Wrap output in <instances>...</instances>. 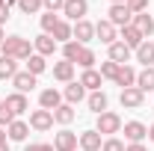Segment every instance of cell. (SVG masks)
<instances>
[{
	"label": "cell",
	"instance_id": "obj_40",
	"mask_svg": "<svg viewBox=\"0 0 154 151\" xmlns=\"http://www.w3.org/2000/svg\"><path fill=\"white\" fill-rule=\"evenodd\" d=\"M24 151H54V145H48V142H33V145H27Z\"/></svg>",
	"mask_w": 154,
	"mask_h": 151
},
{
	"label": "cell",
	"instance_id": "obj_23",
	"mask_svg": "<svg viewBox=\"0 0 154 151\" xmlns=\"http://www.w3.org/2000/svg\"><path fill=\"white\" fill-rule=\"evenodd\" d=\"M134 27L148 39V36L154 33V18H151V15H145V12H139V15H134Z\"/></svg>",
	"mask_w": 154,
	"mask_h": 151
},
{
	"label": "cell",
	"instance_id": "obj_15",
	"mask_svg": "<svg viewBox=\"0 0 154 151\" xmlns=\"http://www.w3.org/2000/svg\"><path fill=\"white\" fill-rule=\"evenodd\" d=\"M116 86H122V89H131V86H136V71L131 68V65H119Z\"/></svg>",
	"mask_w": 154,
	"mask_h": 151
},
{
	"label": "cell",
	"instance_id": "obj_9",
	"mask_svg": "<svg viewBox=\"0 0 154 151\" xmlns=\"http://www.w3.org/2000/svg\"><path fill=\"white\" fill-rule=\"evenodd\" d=\"M145 136H148V128H145L142 122H128V125H125V139H128V142H142Z\"/></svg>",
	"mask_w": 154,
	"mask_h": 151
},
{
	"label": "cell",
	"instance_id": "obj_38",
	"mask_svg": "<svg viewBox=\"0 0 154 151\" xmlns=\"http://www.w3.org/2000/svg\"><path fill=\"white\" fill-rule=\"evenodd\" d=\"M128 9H131L134 15H139V12L148 9V0H128Z\"/></svg>",
	"mask_w": 154,
	"mask_h": 151
},
{
	"label": "cell",
	"instance_id": "obj_26",
	"mask_svg": "<svg viewBox=\"0 0 154 151\" xmlns=\"http://www.w3.org/2000/svg\"><path fill=\"white\" fill-rule=\"evenodd\" d=\"M51 36H54V42H71L74 39V33H71V24H65V21H57V27L51 30Z\"/></svg>",
	"mask_w": 154,
	"mask_h": 151
},
{
	"label": "cell",
	"instance_id": "obj_43",
	"mask_svg": "<svg viewBox=\"0 0 154 151\" xmlns=\"http://www.w3.org/2000/svg\"><path fill=\"white\" fill-rule=\"evenodd\" d=\"M15 3H18V0H0V6H6V9H12Z\"/></svg>",
	"mask_w": 154,
	"mask_h": 151
},
{
	"label": "cell",
	"instance_id": "obj_46",
	"mask_svg": "<svg viewBox=\"0 0 154 151\" xmlns=\"http://www.w3.org/2000/svg\"><path fill=\"white\" fill-rule=\"evenodd\" d=\"M3 42H6V33H3V27H0V45H3Z\"/></svg>",
	"mask_w": 154,
	"mask_h": 151
},
{
	"label": "cell",
	"instance_id": "obj_5",
	"mask_svg": "<svg viewBox=\"0 0 154 151\" xmlns=\"http://www.w3.org/2000/svg\"><path fill=\"white\" fill-rule=\"evenodd\" d=\"M30 128L38 131V133L51 131V128H54V113H51V110H33V113H30Z\"/></svg>",
	"mask_w": 154,
	"mask_h": 151
},
{
	"label": "cell",
	"instance_id": "obj_3",
	"mask_svg": "<svg viewBox=\"0 0 154 151\" xmlns=\"http://www.w3.org/2000/svg\"><path fill=\"white\" fill-rule=\"evenodd\" d=\"M98 133H119L122 131V119H119V113H101L98 116V125H95Z\"/></svg>",
	"mask_w": 154,
	"mask_h": 151
},
{
	"label": "cell",
	"instance_id": "obj_19",
	"mask_svg": "<svg viewBox=\"0 0 154 151\" xmlns=\"http://www.w3.org/2000/svg\"><path fill=\"white\" fill-rule=\"evenodd\" d=\"M54 77H57L59 83H71V77H74V62H68V59H62L54 65Z\"/></svg>",
	"mask_w": 154,
	"mask_h": 151
},
{
	"label": "cell",
	"instance_id": "obj_2",
	"mask_svg": "<svg viewBox=\"0 0 154 151\" xmlns=\"http://www.w3.org/2000/svg\"><path fill=\"white\" fill-rule=\"evenodd\" d=\"M107 15H110V24H113V27H128V24H134V12H131V9H128V3H110V12H107Z\"/></svg>",
	"mask_w": 154,
	"mask_h": 151
},
{
	"label": "cell",
	"instance_id": "obj_48",
	"mask_svg": "<svg viewBox=\"0 0 154 151\" xmlns=\"http://www.w3.org/2000/svg\"><path fill=\"white\" fill-rule=\"evenodd\" d=\"M110 3H128V0H110Z\"/></svg>",
	"mask_w": 154,
	"mask_h": 151
},
{
	"label": "cell",
	"instance_id": "obj_33",
	"mask_svg": "<svg viewBox=\"0 0 154 151\" xmlns=\"http://www.w3.org/2000/svg\"><path fill=\"white\" fill-rule=\"evenodd\" d=\"M18 9L24 15H36L38 9H42V0H18Z\"/></svg>",
	"mask_w": 154,
	"mask_h": 151
},
{
	"label": "cell",
	"instance_id": "obj_10",
	"mask_svg": "<svg viewBox=\"0 0 154 151\" xmlns=\"http://www.w3.org/2000/svg\"><path fill=\"white\" fill-rule=\"evenodd\" d=\"M122 42H125V45H128L131 51H136V48H139V45L145 42V36H142V33L136 30L134 24H128V27H122Z\"/></svg>",
	"mask_w": 154,
	"mask_h": 151
},
{
	"label": "cell",
	"instance_id": "obj_42",
	"mask_svg": "<svg viewBox=\"0 0 154 151\" xmlns=\"http://www.w3.org/2000/svg\"><path fill=\"white\" fill-rule=\"evenodd\" d=\"M6 21H9V9H6V6H0V24H6Z\"/></svg>",
	"mask_w": 154,
	"mask_h": 151
},
{
	"label": "cell",
	"instance_id": "obj_25",
	"mask_svg": "<svg viewBox=\"0 0 154 151\" xmlns=\"http://www.w3.org/2000/svg\"><path fill=\"white\" fill-rule=\"evenodd\" d=\"M54 122L57 125H71L74 122V107L71 104H59L57 110H54Z\"/></svg>",
	"mask_w": 154,
	"mask_h": 151
},
{
	"label": "cell",
	"instance_id": "obj_8",
	"mask_svg": "<svg viewBox=\"0 0 154 151\" xmlns=\"http://www.w3.org/2000/svg\"><path fill=\"white\" fill-rule=\"evenodd\" d=\"M71 33H74V39L80 42V45H86V42H92L95 39V24H89V21H77L74 27H71Z\"/></svg>",
	"mask_w": 154,
	"mask_h": 151
},
{
	"label": "cell",
	"instance_id": "obj_4",
	"mask_svg": "<svg viewBox=\"0 0 154 151\" xmlns=\"http://www.w3.org/2000/svg\"><path fill=\"white\" fill-rule=\"evenodd\" d=\"M119 101H122V107H125V110H139V107H142V101H145V92H142V89H136V86H131V89H122Z\"/></svg>",
	"mask_w": 154,
	"mask_h": 151
},
{
	"label": "cell",
	"instance_id": "obj_34",
	"mask_svg": "<svg viewBox=\"0 0 154 151\" xmlns=\"http://www.w3.org/2000/svg\"><path fill=\"white\" fill-rule=\"evenodd\" d=\"M116 74H119V62H113V59L101 62V77H107V80H116Z\"/></svg>",
	"mask_w": 154,
	"mask_h": 151
},
{
	"label": "cell",
	"instance_id": "obj_37",
	"mask_svg": "<svg viewBox=\"0 0 154 151\" xmlns=\"http://www.w3.org/2000/svg\"><path fill=\"white\" fill-rule=\"evenodd\" d=\"M101 151H125V142H122V139H116V136H110V139H104Z\"/></svg>",
	"mask_w": 154,
	"mask_h": 151
},
{
	"label": "cell",
	"instance_id": "obj_31",
	"mask_svg": "<svg viewBox=\"0 0 154 151\" xmlns=\"http://www.w3.org/2000/svg\"><path fill=\"white\" fill-rule=\"evenodd\" d=\"M45 68H48V62H45V57H38V54H33V57L27 59V71H30V74H42V71H45Z\"/></svg>",
	"mask_w": 154,
	"mask_h": 151
},
{
	"label": "cell",
	"instance_id": "obj_22",
	"mask_svg": "<svg viewBox=\"0 0 154 151\" xmlns=\"http://www.w3.org/2000/svg\"><path fill=\"white\" fill-rule=\"evenodd\" d=\"M101 71H95V68H86L83 71V77H80V83H83V89H92V92H98L101 89Z\"/></svg>",
	"mask_w": 154,
	"mask_h": 151
},
{
	"label": "cell",
	"instance_id": "obj_41",
	"mask_svg": "<svg viewBox=\"0 0 154 151\" xmlns=\"http://www.w3.org/2000/svg\"><path fill=\"white\" fill-rule=\"evenodd\" d=\"M125 151H148V148H145L142 142H131V145H128V148H125Z\"/></svg>",
	"mask_w": 154,
	"mask_h": 151
},
{
	"label": "cell",
	"instance_id": "obj_28",
	"mask_svg": "<svg viewBox=\"0 0 154 151\" xmlns=\"http://www.w3.org/2000/svg\"><path fill=\"white\" fill-rule=\"evenodd\" d=\"M136 89H142V92L154 89V65L151 68H142V71L136 74Z\"/></svg>",
	"mask_w": 154,
	"mask_h": 151
},
{
	"label": "cell",
	"instance_id": "obj_32",
	"mask_svg": "<svg viewBox=\"0 0 154 151\" xmlns=\"http://www.w3.org/2000/svg\"><path fill=\"white\" fill-rule=\"evenodd\" d=\"M74 65H80V68H92V65H95V54H92L89 48H83V51H80V57H77V62H74Z\"/></svg>",
	"mask_w": 154,
	"mask_h": 151
},
{
	"label": "cell",
	"instance_id": "obj_6",
	"mask_svg": "<svg viewBox=\"0 0 154 151\" xmlns=\"http://www.w3.org/2000/svg\"><path fill=\"white\" fill-rule=\"evenodd\" d=\"M62 12H65V15H68V18L77 24V21L86 18V12H89V0H65Z\"/></svg>",
	"mask_w": 154,
	"mask_h": 151
},
{
	"label": "cell",
	"instance_id": "obj_18",
	"mask_svg": "<svg viewBox=\"0 0 154 151\" xmlns=\"http://www.w3.org/2000/svg\"><path fill=\"white\" fill-rule=\"evenodd\" d=\"M6 107L12 110L15 116H21V113H27V95H21V92H12V95H6Z\"/></svg>",
	"mask_w": 154,
	"mask_h": 151
},
{
	"label": "cell",
	"instance_id": "obj_21",
	"mask_svg": "<svg viewBox=\"0 0 154 151\" xmlns=\"http://www.w3.org/2000/svg\"><path fill=\"white\" fill-rule=\"evenodd\" d=\"M95 36L104 42V45H113L116 42V27L110 24V21H98L95 24Z\"/></svg>",
	"mask_w": 154,
	"mask_h": 151
},
{
	"label": "cell",
	"instance_id": "obj_16",
	"mask_svg": "<svg viewBox=\"0 0 154 151\" xmlns=\"http://www.w3.org/2000/svg\"><path fill=\"white\" fill-rule=\"evenodd\" d=\"M27 133H30V125H27V122H18V119L6 128V136H9L12 142H24V139H27Z\"/></svg>",
	"mask_w": 154,
	"mask_h": 151
},
{
	"label": "cell",
	"instance_id": "obj_35",
	"mask_svg": "<svg viewBox=\"0 0 154 151\" xmlns=\"http://www.w3.org/2000/svg\"><path fill=\"white\" fill-rule=\"evenodd\" d=\"M12 122H15V113L6 107V101H0V128H9Z\"/></svg>",
	"mask_w": 154,
	"mask_h": 151
},
{
	"label": "cell",
	"instance_id": "obj_7",
	"mask_svg": "<svg viewBox=\"0 0 154 151\" xmlns=\"http://www.w3.org/2000/svg\"><path fill=\"white\" fill-rule=\"evenodd\" d=\"M77 142H80V136L71 131H59L54 136V151H77Z\"/></svg>",
	"mask_w": 154,
	"mask_h": 151
},
{
	"label": "cell",
	"instance_id": "obj_14",
	"mask_svg": "<svg viewBox=\"0 0 154 151\" xmlns=\"http://www.w3.org/2000/svg\"><path fill=\"white\" fill-rule=\"evenodd\" d=\"M38 104H42V110H51V113H54L59 104H62V95H59L57 89H45V92L38 95Z\"/></svg>",
	"mask_w": 154,
	"mask_h": 151
},
{
	"label": "cell",
	"instance_id": "obj_17",
	"mask_svg": "<svg viewBox=\"0 0 154 151\" xmlns=\"http://www.w3.org/2000/svg\"><path fill=\"white\" fill-rule=\"evenodd\" d=\"M54 51H57V42H54V36H48V33L36 36V54H38V57H51Z\"/></svg>",
	"mask_w": 154,
	"mask_h": 151
},
{
	"label": "cell",
	"instance_id": "obj_1",
	"mask_svg": "<svg viewBox=\"0 0 154 151\" xmlns=\"http://www.w3.org/2000/svg\"><path fill=\"white\" fill-rule=\"evenodd\" d=\"M0 51H3V57H12V59H30L33 54H30V42L21 36H6V42L0 45Z\"/></svg>",
	"mask_w": 154,
	"mask_h": 151
},
{
	"label": "cell",
	"instance_id": "obj_12",
	"mask_svg": "<svg viewBox=\"0 0 154 151\" xmlns=\"http://www.w3.org/2000/svg\"><path fill=\"white\" fill-rule=\"evenodd\" d=\"M110 59L119 62V65H128V62H131V48H128L125 42H113V45H110Z\"/></svg>",
	"mask_w": 154,
	"mask_h": 151
},
{
	"label": "cell",
	"instance_id": "obj_44",
	"mask_svg": "<svg viewBox=\"0 0 154 151\" xmlns=\"http://www.w3.org/2000/svg\"><path fill=\"white\" fill-rule=\"evenodd\" d=\"M3 142H6V131L0 128V145H3Z\"/></svg>",
	"mask_w": 154,
	"mask_h": 151
},
{
	"label": "cell",
	"instance_id": "obj_11",
	"mask_svg": "<svg viewBox=\"0 0 154 151\" xmlns=\"http://www.w3.org/2000/svg\"><path fill=\"white\" fill-rule=\"evenodd\" d=\"M101 133L98 131H83L80 133V151H101Z\"/></svg>",
	"mask_w": 154,
	"mask_h": 151
},
{
	"label": "cell",
	"instance_id": "obj_30",
	"mask_svg": "<svg viewBox=\"0 0 154 151\" xmlns=\"http://www.w3.org/2000/svg\"><path fill=\"white\" fill-rule=\"evenodd\" d=\"M80 51H83V45H80V42H74V39L62 45V57L68 59V62H77V57H80Z\"/></svg>",
	"mask_w": 154,
	"mask_h": 151
},
{
	"label": "cell",
	"instance_id": "obj_45",
	"mask_svg": "<svg viewBox=\"0 0 154 151\" xmlns=\"http://www.w3.org/2000/svg\"><path fill=\"white\" fill-rule=\"evenodd\" d=\"M148 139H151V142H154V125H151V128H148Z\"/></svg>",
	"mask_w": 154,
	"mask_h": 151
},
{
	"label": "cell",
	"instance_id": "obj_36",
	"mask_svg": "<svg viewBox=\"0 0 154 151\" xmlns=\"http://www.w3.org/2000/svg\"><path fill=\"white\" fill-rule=\"evenodd\" d=\"M57 15H54V12H45V15H42V30H45V33H48V36H51V30H54V27H57Z\"/></svg>",
	"mask_w": 154,
	"mask_h": 151
},
{
	"label": "cell",
	"instance_id": "obj_20",
	"mask_svg": "<svg viewBox=\"0 0 154 151\" xmlns=\"http://www.w3.org/2000/svg\"><path fill=\"white\" fill-rule=\"evenodd\" d=\"M136 59H139L145 68H151V65H154V42H148V39H145V42L136 48Z\"/></svg>",
	"mask_w": 154,
	"mask_h": 151
},
{
	"label": "cell",
	"instance_id": "obj_24",
	"mask_svg": "<svg viewBox=\"0 0 154 151\" xmlns=\"http://www.w3.org/2000/svg\"><path fill=\"white\" fill-rule=\"evenodd\" d=\"M15 74H18V59L0 57V80H12Z\"/></svg>",
	"mask_w": 154,
	"mask_h": 151
},
{
	"label": "cell",
	"instance_id": "obj_27",
	"mask_svg": "<svg viewBox=\"0 0 154 151\" xmlns=\"http://www.w3.org/2000/svg\"><path fill=\"white\" fill-rule=\"evenodd\" d=\"M83 95H86V89H83V83H80V80H71V83H68V86H65V101H68V104H80V101H83Z\"/></svg>",
	"mask_w": 154,
	"mask_h": 151
},
{
	"label": "cell",
	"instance_id": "obj_13",
	"mask_svg": "<svg viewBox=\"0 0 154 151\" xmlns=\"http://www.w3.org/2000/svg\"><path fill=\"white\" fill-rule=\"evenodd\" d=\"M12 83H15V89L21 95L33 92V86H36V74H30V71H18V74L12 77Z\"/></svg>",
	"mask_w": 154,
	"mask_h": 151
},
{
	"label": "cell",
	"instance_id": "obj_29",
	"mask_svg": "<svg viewBox=\"0 0 154 151\" xmlns=\"http://www.w3.org/2000/svg\"><path fill=\"white\" fill-rule=\"evenodd\" d=\"M89 110H92V113H107V95L101 92V89H98V92H92L89 95Z\"/></svg>",
	"mask_w": 154,
	"mask_h": 151
},
{
	"label": "cell",
	"instance_id": "obj_39",
	"mask_svg": "<svg viewBox=\"0 0 154 151\" xmlns=\"http://www.w3.org/2000/svg\"><path fill=\"white\" fill-rule=\"evenodd\" d=\"M42 6H45L48 12H59V9L65 6V0H42Z\"/></svg>",
	"mask_w": 154,
	"mask_h": 151
},
{
	"label": "cell",
	"instance_id": "obj_47",
	"mask_svg": "<svg viewBox=\"0 0 154 151\" xmlns=\"http://www.w3.org/2000/svg\"><path fill=\"white\" fill-rule=\"evenodd\" d=\"M0 151H9V142H3V145H0Z\"/></svg>",
	"mask_w": 154,
	"mask_h": 151
}]
</instances>
